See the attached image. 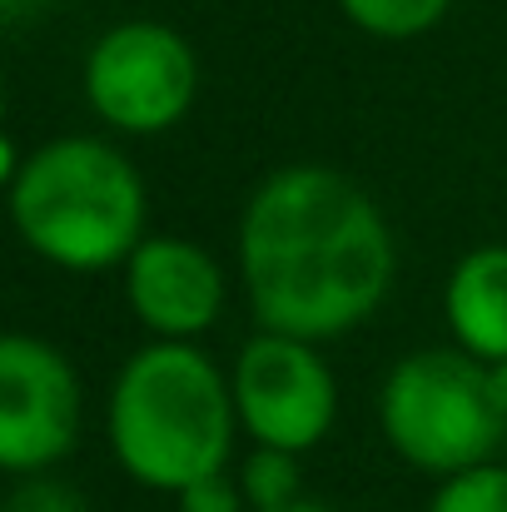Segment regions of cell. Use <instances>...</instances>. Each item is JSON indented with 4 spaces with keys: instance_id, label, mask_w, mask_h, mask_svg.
Returning <instances> with one entry per match:
<instances>
[{
    "instance_id": "1",
    "label": "cell",
    "mask_w": 507,
    "mask_h": 512,
    "mask_svg": "<svg viewBox=\"0 0 507 512\" xmlns=\"http://www.w3.org/2000/svg\"><path fill=\"white\" fill-rule=\"evenodd\" d=\"M393 274L383 209L334 165H279L239 209V279L264 334L343 339L383 309Z\"/></svg>"
},
{
    "instance_id": "2",
    "label": "cell",
    "mask_w": 507,
    "mask_h": 512,
    "mask_svg": "<svg viewBox=\"0 0 507 512\" xmlns=\"http://www.w3.org/2000/svg\"><path fill=\"white\" fill-rule=\"evenodd\" d=\"M239 438L229 373L199 343L135 348L105 398V443L120 473L179 498L189 483L229 473Z\"/></svg>"
},
{
    "instance_id": "3",
    "label": "cell",
    "mask_w": 507,
    "mask_h": 512,
    "mask_svg": "<svg viewBox=\"0 0 507 512\" xmlns=\"http://www.w3.org/2000/svg\"><path fill=\"white\" fill-rule=\"evenodd\" d=\"M5 204L20 244L65 274L125 269L150 239L145 179L100 135H60L30 155L5 145Z\"/></svg>"
},
{
    "instance_id": "4",
    "label": "cell",
    "mask_w": 507,
    "mask_h": 512,
    "mask_svg": "<svg viewBox=\"0 0 507 512\" xmlns=\"http://www.w3.org/2000/svg\"><path fill=\"white\" fill-rule=\"evenodd\" d=\"M383 443L428 478H458L498 463L507 423L488 393V363L463 348H418L398 358L378 388Z\"/></svg>"
},
{
    "instance_id": "5",
    "label": "cell",
    "mask_w": 507,
    "mask_h": 512,
    "mask_svg": "<svg viewBox=\"0 0 507 512\" xmlns=\"http://www.w3.org/2000/svg\"><path fill=\"white\" fill-rule=\"evenodd\" d=\"M80 85L115 135H165L199 100V55L174 25L120 20L85 50Z\"/></svg>"
},
{
    "instance_id": "6",
    "label": "cell",
    "mask_w": 507,
    "mask_h": 512,
    "mask_svg": "<svg viewBox=\"0 0 507 512\" xmlns=\"http://www.w3.org/2000/svg\"><path fill=\"white\" fill-rule=\"evenodd\" d=\"M239 433L254 448L314 453L338 418V378L324 363L319 343L289 334H254L234 353L229 368Z\"/></svg>"
},
{
    "instance_id": "7",
    "label": "cell",
    "mask_w": 507,
    "mask_h": 512,
    "mask_svg": "<svg viewBox=\"0 0 507 512\" xmlns=\"http://www.w3.org/2000/svg\"><path fill=\"white\" fill-rule=\"evenodd\" d=\"M85 388L75 363L35 334L0 339V468L10 478L55 473L80 443Z\"/></svg>"
},
{
    "instance_id": "8",
    "label": "cell",
    "mask_w": 507,
    "mask_h": 512,
    "mask_svg": "<svg viewBox=\"0 0 507 512\" xmlns=\"http://www.w3.org/2000/svg\"><path fill=\"white\" fill-rule=\"evenodd\" d=\"M224 269L184 234H150L125 264V299L155 343L204 339L224 314Z\"/></svg>"
},
{
    "instance_id": "9",
    "label": "cell",
    "mask_w": 507,
    "mask_h": 512,
    "mask_svg": "<svg viewBox=\"0 0 507 512\" xmlns=\"http://www.w3.org/2000/svg\"><path fill=\"white\" fill-rule=\"evenodd\" d=\"M443 319L453 343L478 363L507 358V244L468 249L443 284Z\"/></svg>"
},
{
    "instance_id": "10",
    "label": "cell",
    "mask_w": 507,
    "mask_h": 512,
    "mask_svg": "<svg viewBox=\"0 0 507 512\" xmlns=\"http://www.w3.org/2000/svg\"><path fill=\"white\" fill-rule=\"evenodd\" d=\"M338 10L373 40H418L453 10V0H338Z\"/></svg>"
},
{
    "instance_id": "11",
    "label": "cell",
    "mask_w": 507,
    "mask_h": 512,
    "mask_svg": "<svg viewBox=\"0 0 507 512\" xmlns=\"http://www.w3.org/2000/svg\"><path fill=\"white\" fill-rule=\"evenodd\" d=\"M239 488L249 498V512H279L304 498V468L299 453H279V448H249L239 463Z\"/></svg>"
},
{
    "instance_id": "12",
    "label": "cell",
    "mask_w": 507,
    "mask_h": 512,
    "mask_svg": "<svg viewBox=\"0 0 507 512\" xmlns=\"http://www.w3.org/2000/svg\"><path fill=\"white\" fill-rule=\"evenodd\" d=\"M423 512H507V463H483L443 478Z\"/></svg>"
},
{
    "instance_id": "13",
    "label": "cell",
    "mask_w": 507,
    "mask_h": 512,
    "mask_svg": "<svg viewBox=\"0 0 507 512\" xmlns=\"http://www.w3.org/2000/svg\"><path fill=\"white\" fill-rule=\"evenodd\" d=\"M0 512H90L85 493L55 473H35V478H15Z\"/></svg>"
},
{
    "instance_id": "14",
    "label": "cell",
    "mask_w": 507,
    "mask_h": 512,
    "mask_svg": "<svg viewBox=\"0 0 507 512\" xmlns=\"http://www.w3.org/2000/svg\"><path fill=\"white\" fill-rule=\"evenodd\" d=\"M174 512H249V498H244L234 473H214V478L189 483L174 498Z\"/></svg>"
},
{
    "instance_id": "15",
    "label": "cell",
    "mask_w": 507,
    "mask_h": 512,
    "mask_svg": "<svg viewBox=\"0 0 507 512\" xmlns=\"http://www.w3.org/2000/svg\"><path fill=\"white\" fill-rule=\"evenodd\" d=\"M40 10H50V0H0V20H5V25H25V20H35Z\"/></svg>"
},
{
    "instance_id": "16",
    "label": "cell",
    "mask_w": 507,
    "mask_h": 512,
    "mask_svg": "<svg viewBox=\"0 0 507 512\" xmlns=\"http://www.w3.org/2000/svg\"><path fill=\"white\" fill-rule=\"evenodd\" d=\"M488 393H493V403H498V413L507 423V358L503 363H488Z\"/></svg>"
},
{
    "instance_id": "17",
    "label": "cell",
    "mask_w": 507,
    "mask_h": 512,
    "mask_svg": "<svg viewBox=\"0 0 507 512\" xmlns=\"http://www.w3.org/2000/svg\"><path fill=\"white\" fill-rule=\"evenodd\" d=\"M279 512H338V508L319 503V498H299V503H289V508H279Z\"/></svg>"
}]
</instances>
